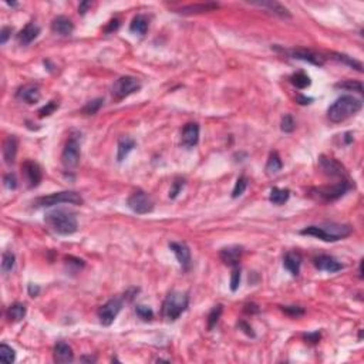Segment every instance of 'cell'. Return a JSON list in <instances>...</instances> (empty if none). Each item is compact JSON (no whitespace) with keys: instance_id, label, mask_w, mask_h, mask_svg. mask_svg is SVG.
Masks as SVG:
<instances>
[{"instance_id":"cell-42","label":"cell","mask_w":364,"mask_h":364,"mask_svg":"<svg viewBox=\"0 0 364 364\" xmlns=\"http://www.w3.org/2000/svg\"><path fill=\"white\" fill-rule=\"evenodd\" d=\"M296 124H294V120L291 114H286L282 118V122H280V128L283 132H291L294 130Z\"/></svg>"},{"instance_id":"cell-31","label":"cell","mask_w":364,"mask_h":364,"mask_svg":"<svg viewBox=\"0 0 364 364\" xmlns=\"http://www.w3.org/2000/svg\"><path fill=\"white\" fill-rule=\"evenodd\" d=\"M15 265H16V256L15 253H12V252H4L3 253V256H1V270H3V273H10L13 269H15Z\"/></svg>"},{"instance_id":"cell-51","label":"cell","mask_w":364,"mask_h":364,"mask_svg":"<svg viewBox=\"0 0 364 364\" xmlns=\"http://www.w3.org/2000/svg\"><path fill=\"white\" fill-rule=\"evenodd\" d=\"M310 101H313V98H309V97H305V96L297 97V102H300V104H310Z\"/></svg>"},{"instance_id":"cell-29","label":"cell","mask_w":364,"mask_h":364,"mask_svg":"<svg viewBox=\"0 0 364 364\" xmlns=\"http://www.w3.org/2000/svg\"><path fill=\"white\" fill-rule=\"evenodd\" d=\"M291 196V191L289 190H282V188H272L270 190V195H269V201L273 205H283L285 202H288Z\"/></svg>"},{"instance_id":"cell-44","label":"cell","mask_w":364,"mask_h":364,"mask_svg":"<svg viewBox=\"0 0 364 364\" xmlns=\"http://www.w3.org/2000/svg\"><path fill=\"white\" fill-rule=\"evenodd\" d=\"M282 310L289 315L291 317H299V316H303L305 315V309L300 306H283Z\"/></svg>"},{"instance_id":"cell-48","label":"cell","mask_w":364,"mask_h":364,"mask_svg":"<svg viewBox=\"0 0 364 364\" xmlns=\"http://www.w3.org/2000/svg\"><path fill=\"white\" fill-rule=\"evenodd\" d=\"M10 34H12V29H10V27H3L1 31H0V43L1 44L6 43V42L9 40Z\"/></svg>"},{"instance_id":"cell-35","label":"cell","mask_w":364,"mask_h":364,"mask_svg":"<svg viewBox=\"0 0 364 364\" xmlns=\"http://www.w3.org/2000/svg\"><path fill=\"white\" fill-rule=\"evenodd\" d=\"M222 310H223L222 305H217V306L212 307V310L209 312V315H208V329H209V330H212V329L217 326L219 317H220V315H222Z\"/></svg>"},{"instance_id":"cell-3","label":"cell","mask_w":364,"mask_h":364,"mask_svg":"<svg viewBox=\"0 0 364 364\" xmlns=\"http://www.w3.org/2000/svg\"><path fill=\"white\" fill-rule=\"evenodd\" d=\"M44 220L50 226V229L58 235H73L78 229L75 215L73 212H69L64 209H56V211L49 212Z\"/></svg>"},{"instance_id":"cell-39","label":"cell","mask_w":364,"mask_h":364,"mask_svg":"<svg viewBox=\"0 0 364 364\" xmlns=\"http://www.w3.org/2000/svg\"><path fill=\"white\" fill-rule=\"evenodd\" d=\"M135 313L140 319H143L144 321H151L154 319V312L152 309L148 306H144V305H138L135 307Z\"/></svg>"},{"instance_id":"cell-17","label":"cell","mask_w":364,"mask_h":364,"mask_svg":"<svg viewBox=\"0 0 364 364\" xmlns=\"http://www.w3.org/2000/svg\"><path fill=\"white\" fill-rule=\"evenodd\" d=\"M17 98L22 100V101L27 102V104H36V102L40 101V88L36 84H26L23 87H20L16 93Z\"/></svg>"},{"instance_id":"cell-6","label":"cell","mask_w":364,"mask_h":364,"mask_svg":"<svg viewBox=\"0 0 364 364\" xmlns=\"http://www.w3.org/2000/svg\"><path fill=\"white\" fill-rule=\"evenodd\" d=\"M140 90H141V83L137 77L122 75L118 80H116V83L113 84L111 93H113V97L116 100H122V98H127L128 96H131Z\"/></svg>"},{"instance_id":"cell-46","label":"cell","mask_w":364,"mask_h":364,"mask_svg":"<svg viewBox=\"0 0 364 364\" xmlns=\"http://www.w3.org/2000/svg\"><path fill=\"white\" fill-rule=\"evenodd\" d=\"M238 327H239L241 330H243V332H245L248 336H250V337H255V336H256L255 335V332H253V329L249 326L246 321H243V320L239 321V323H238Z\"/></svg>"},{"instance_id":"cell-38","label":"cell","mask_w":364,"mask_h":364,"mask_svg":"<svg viewBox=\"0 0 364 364\" xmlns=\"http://www.w3.org/2000/svg\"><path fill=\"white\" fill-rule=\"evenodd\" d=\"M248 188V178L246 176H239L236 184H235V188L232 191V198H239L241 195H243V192Z\"/></svg>"},{"instance_id":"cell-13","label":"cell","mask_w":364,"mask_h":364,"mask_svg":"<svg viewBox=\"0 0 364 364\" xmlns=\"http://www.w3.org/2000/svg\"><path fill=\"white\" fill-rule=\"evenodd\" d=\"M199 141V125L196 122H188L181 132V144L187 148H192Z\"/></svg>"},{"instance_id":"cell-28","label":"cell","mask_w":364,"mask_h":364,"mask_svg":"<svg viewBox=\"0 0 364 364\" xmlns=\"http://www.w3.org/2000/svg\"><path fill=\"white\" fill-rule=\"evenodd\" d=\"M26 312H27V309H26V306L23 303H15V305H12V306L7 309L6 315H7V319L9 320L16 323V321H20L24 319Z\"/></svg>"},{"instance_id":"cell-11","label":"cell","mask_w":364,"mask_h":364,"mask_svg":"<svg viewBox=\"0 0 364 364\" xmlns=\"http://www.w3.org/2000/svg\"><path fill=\"white\" fill-rule=\"evenodd\" d=\"M22 171H23L24 179H26L30 188H36L40 185V182L43 179V174H42V168L37 162L26 160L22 164Z\"/></svg>"},{"instance_id":"cell-26","label":"cell","mask_w":364,"mask_h":364,"mask_svg":"<svg viewBox=\"0 0 364 364\" xmlns=\"http://www.w3.org/2000/svg\"><path fill=\"white\" fill-rule=\"evenodd\" d=\"M137 143L130 138V137H121L118 140V146H117V161L118 162H122L128 157V154L131 152L132 149L135 148Z\"/></svg>"},{"instance_id":"cell-27","label":"cell","mask_w":364,"mask_h":364,"mask_svg":"<svg viewBox=\"0 0 364 364\" xmlns=\"http://www.w3.org/2000/svg\"><path fill=\"white\" fill-rule=\"evenodd\" d=\"M148 26H149L148 17L144 15H137L132 19L131 24H130V30H131V33H134V34L144 36L146 31H148Z\"/></svg>"},{"instance_id":"cell-36","label":"cell","mask_w":364,"mask_h":364,"mask_svg":"<svg viewBox=\"0 0 364 364\" xmlns=\"http://www.w3.org/2000/svg\"><path fill=\"white\" fill-rule=\"evenodd\" d=\"M102 102H104L102 98H96V100L88 101L87 104L83 107V114H86V116H93V114L98 113L100 108L102 107Z\"/></svg>"},{"instance_id":"cell-54","label":"cell","mask_w":364,"mask_h":364,"mask_svg":"<svg viewBox=\"0 0 364 364\" xmlns=\"http://www.w3.org/2000/svg\"><path fill=\"white\" fill-rule=\"evenodd\" d=\"M359 276L360 279L363 277V262H360V266H359Z\"/></svg>"},{"instance_id":"cell-1","label":"cell","mask_w":364,"mask_h":364,"mask_svg":"<svg viewBox=\"0 0 364 364\" xmlns=\"http://www.w3.org/2000/svg\"><path fill=\"white\" fill-rule=\"evenodd\" d=\"M353 232L350 225H344V223H323V225H310L306 226L305 229H302L300 233L302 235H309V236H315L319 238L324 242H337L340 239H344L350 236Z\"/></svg>"},{"instance_id":"cell-4","label":"cell","mask_w":364,"mask_h":364,"mask_svg":"<svg viewBox=\"0 0 364 364\" xmlns=\"http://www.w3.org/2000/svg\"><path fill=\"white\" fill-rule=\"evenodd\" d=\"M190 305V297L182 291H171L162 303V316L168 321H175Z\"/></svg>"},{"instance_id":"cell-55","label":"cell","mask_w":364,"mask_h":364,"mask_svg":"<svg viewBox=\"0 0 364 364\" xmlns=\"http://www.w3.org/2000/svg\"><path fill=\"white\" fill-rule=\"evenodd\" d=\"M81 360H83V362H96V359H94V357H83Z\"/></svg>"},{"instance_id":"cell-18","label":"cell","mask_w":364,"mask_h":364,"mask_svg":"<svg viewBox=\"0 0 364 364\" xmlns=\"http://www.w3.org/2000/svg\"><path fill=\"white\" fill-rule=\"evenodd\" d=\"M242 252H243V249L241 246H228V248L220 249L219 258H220L222 262L228 265V266H232V267L233 266H239Z\"/></svg>"},{"instance_id":"cell-50","label":"cell","mask_w":364,"mask_h":364,"mask_svg":"<svg viewBox=\"0 0 364 364\" xmlns=\"http://www.w3.org/2000/svg\"><path fill=\"white\" fill-rule=\"evenodd\" d=\"M90 7H91V1H83V3H80V6H78V13H80V15H86V12H87Z\"/></svg>"},{"instance_id":"cell-52","label":"cell","mask_w":364,"mask_h":364,"mask_svg":"<svg viewBox=\"0 0 364 364\" xmlns=\"http://www.w3.org/2000/svg\"><path fill=\"white\" fill-rule=\"evenodd\" d=\"M39 291H40V289H39L37 286H33V285H29V293H30V294H31V296H33V297L39 294Z\"/></svg>"},{"instance_id":"cell-40","label":"cell","mask_w":364,"mask_h":364,"mask_svg":"<svg viewBox=\"0 0 364 364\" xmlns=\"http://www.w3.org/2000/svg\"><path fill=\"white\" fill-rule=\"evenodd\" d=\"M241 285V267L233 266L232 273H231V291H236Z\"/></svg>"},{"instance_id":"cell-9","label":"cell","mask_w":364,"mask_h":364,"mask_svg":"<svg viewBox=\"0 0 364 364\" xmlns=\"http://www.w3.org/2000/svg\"><path fill=\"white\" fill-rule=\"evenodd\" d=\"M127 205L134 214H138V215H146V214L152 212V209H154L152 198L141 190L132 192L128 201H127Z\"/></svg>"},{"instance_id":"cell-45","label":"cell","mask_w":364,"mask_h":364,"mask_svg":"<svg viewBox=\"0 0 364 364\" xmlns=\"http://www.w3.org/2000/svg\"><path fill=\"white\" fill-rule=\"evenodd\" d=\"M3 184L7 190H16L17 188V178L13 172H9L3 176Z\"/></svg>"},{"instance_id":"cell-8","label":"cell","mask_w":364,"mask_h":364,"mask_svg":"<svg viewBox=\"0 0 364 364\" xmlns=\"http://www.w3.org/2000/svg\"><path fill=\"white\" fill-rule=\"evenodd\" d=\"M351 188V184H350L347 179H341L340 182H337L332 187H321V188H315L312 190V192H315V195L324 201V202H333L340 199L347 191Z\"/></svg>"},{"instance_id":"cell-24","label":"cell","mask_w":364,"mask_h":364,"mask_svg":"<svg viewBox=\"0 0 364 364\" xmlns=\"http://www.w3.org/2000/svg\"><path fill=\"white\" fill-rule=\"evenodd\" d=\"M250 4L259 6V7H265V9L270 10V13H275V15L282 17V19H291V12L283 4H280L277 1H272V0L270 1H252Z\"/></svg>"},{"instance_id":"cell-21","label":"cell","mask_w":364,"mask_h":364,"mask_svg":"<svg viewBox=\"0 0 364 364\" xmlns=\"http://www.w3.org/2000/svg\"><path fill=\"white\" fill-rule=\"evenodd\" d=\"M51 30L56 34H60V36H70L73 33L74 24L69 17H66V16H57L51 22Z\"/></svg>"},{"instance_id":"cell-41","label":"cell","mask_w":364,"mask_h":364,"mask_svg":"<svg viewBox=\"0 0 364 364\" xmlns=\"http://www.w3.org/2000/svg\"><path fill=\"white\" fill-rule=\"evenodd\" d=\"M184 185H185V179H184V178H176L174 182H172V188L170 191V198H171V199H175V198L181 194V191L184 188Z\"/></svg>"},{"instance_id":"cell-22","label":"cell","mask_w":364,"mask_h":364,"mask_svg":"<svg viewBox=\"0 0 364 364\" xmlns=\"http://www.w3.org/2000/svg\"><path fill=\"white\" fill-rule=\"evenodd\" d=\"M40 34V27L36 23H29L20 33L17 34V40L22 46H29L31 42H34Z\"/></svg>"},{"instance_id":"cell-33","label":"cell","mask_w":364,"mask_h":364,"mask_svg":"<svg viewBox=\"0 0 364 364\" xmlns=\"http://www.w3.org/2000/svg\"><path fill=\"white\" fill-rule=\"evenodd\" d=\"M335 56L336 60H339V61H341V63H344V64H347L350 66L351 69H354V70H357V72H363V64L360 63V61H357L356 58L350 57V56H346V54H340V53H335L333 54Z\"/></svg>"},{"instance_id":"cell-12","label":"cell","mask_w":364,"mask_h":364,"mask_svg":"<svg viewBox=\"0 0 364 364\" xmlns=\"http://www.w3.org/2000/svg\"><path fill=\"white\" fill-rule=\"evenodd\" d=\"M319 167L320 170L329 176H340L344 178L346 176V170L344 167L335 158L326 157V155H320L319 158Z\"/></svg>"},{"instance_id":"cell-37","label":"cell","mask_w":364,"mask_h":364,"mask_svg":"<svg viewBox=\"0 0 364 364\" xmlns=\"http://www.w3.org/2000/svg\"><path fill=\"white\" fill-rule=\"evenodd\" d=\"M336 88H341V90H347V91H357V93H363V84L360 81H354V80H346L341 83H337Z\"/></svg>"},{"instance_id":"cell-49","label":"cell","mask_w":364,"mask_h":364,"mask_svg":"<svg viewBox=\"0 0 364 364\" xmlns=\"http://www.w3.org/2000/svg\"><path fill=\"white\" fill-rule=\"evenodd\" d=\"M118 27H120V20H118V19H113V20L108 23V26L104 29V31H105V33H113V31H116Z\"/></svg>"},{"instance_id":"cell-25","label":"cell","mask_w":364,"mask_h":364,"mask_svg":"<svg viewBox=\"0 0 364 364\" xmlns=\"http://www.w3.org/2000/svg\"><path fill=\"white\" fill-rule=\"evenodd\" d=\"M16 155H17V138L15 135H9L3 144V160L7 165H12L16 160Z\"/></svg>"},{"instance_id":"cell-30","label":"cell","mask_w":364,"mask_h":364,"mask_svg":"<svg viewBox=\"0 0 364 364\" xmlns=\"http://www.w3.org/2000/svg\"><path fill=\"white\" fill-rule=\"evenodd\" d=\"M282 167H283V164H282V160H280L279 154L277 152H272L269 155L267 164H266V172L269 175L277 174L282 170Z\"/></svg>"},{"instance_id":"cell-34","label":"cell","mask_w":364,"mask_h":364,"mask_svg":"<svg viewBox=\"0 0 364 364\" xmlns=\"http://www.w3.org/2000/svg\"><path fill=\"white\" fill-rule=\"evenodd\" d=\"M0 360L3 363H13L16 360V351L10 346L1 343L0 344Z\"/></svg>"},{"instance_id":"cell-15","label":"cell","mask_w":364,"mask_h":364,"mask_svg":"<svg viewBox=\"0 0 364 364\" xmlns=\"http://www.w3.org/2000/svg\"><path fill=\"white\" fill-rule=\"evenodd\" d=\"M289 56L291 58H297V60H303L307 61L313 66H319L321 67L324 64V58L321 57L320 54L312 51V50H307V49H293L291 51H288Z\"/></svg>"},{"instance_id":"cell-47","label":"cell","mask_w":364,"mask_h":364,"mask_svg":"<svg viewBox=\"0 0 364 364\" xmlns=\"http://www.w3.org/2000/svg\"><path fill=\"white\" fill-rule=\"evenodd\" d=\"M303 339L306 340V343H312V344H316L319 340H320V333L319 332H315V333H309V335L303 336Z\"/></svg>"},{"instance_id":"cell-32","label":"cell","mask_w":364,"mask_h":364,"mask_svg":"<svg viewBox=\"0 0 364 364\" xmlns=\"http://www.w3.org/2000/svg\"><path fill=\"white\" fill-rule=\"evenodd\" d=\"M291 83L294 86V87L300 88V90L307 88L310 84H312L310 77L305 73H296V74H293V75H291Z\"/></svg>"},{"instance_id":"cell-53","label":"cell","mask_w":364,"mask_h":364,"mask_svg":"<svg viewBox=\"0 0 364 364\" xmlns=\"http://www.w3.org/2000/svg\"><path fill=\"white\" fill-rule=\"evenodd\" d=\"M353 134L351 132H347L346 134V137H344V141H346V144H350V143H353V137H351Z\"/></svg>"},{"instance_id":"cell-23","label":"cell","mask_w":364,"mask_h":364,"mask_svg":"<svg viewBox=\"0 0 364 364\" xmlns=\"http://www.w3.org/2000/svg\"><path fill=\"white\" fill-rule=\"evenodd\" d=\"M219 7L218 3H195V4H188L182 6L178 9L179 13L182 15H194V13H206V12H214Z\"/></svg>"},{"instance_id":"cell-5","label":"cell","mask_w":364,"mask_h":364,"mask_svg":"<svg viewBox=\"0 0 364 364\" xmlns=\"http://www.w3.org/2000/svg\"><path fill=\"white\" fill-rule=\"evenodd\" d=\"M84 202L83 196L75 192V191H61V192H56L47 196H40L37 198L33 205L36 208H49V206H54V205L60 204H70V205H81Z\"/></svg>"},{"instance_id":"cell-2","label":"cell","mask_w":364,"mask_h":364,"mask_svg":"<svg viewBox=\"0 0 364 364\" xmlns=\"http://www.w3.org/2000/svg\"><path fill=\"white\" fill-rule=\"evenodd\" d=\"M363 107V101L354 96H341L337 98L327 110V118L333 122L339 124L346 121L351 116L357 114Z\"/></svg>"},{"instance_id":"cell-43","label":"cell","mask_w":364,"mask_h":364,"mask_svg":"<svg viewBox=\"0 0 364 364\" xmlns=\"http://www.w3.org/2000/svg\"><path fill=\"white\" fill-rule=\"evenodd\" d=\"M58 108V104L56 101H50L47 102L44 107H42L40 110H39V116L40 117H49L51 116L56 110Z\"/></svg>"},{"instance_id":"cell-20","label":"cell","mask_w":364,"mask_h":364,"mask_svg":"<svg viewBox=\"0 0 364 364\" xmlns=\"http://www.w3.org/2000/svg\"><path fill=\"white\" fill-rule=\"evenodd\" d=\"M53 359L56 363H72L74 360L73 349L67 343L58 341L53 350Z\"/></svg>"},{"instance_id":"cell-10","label":"cell","mask_w":364,"mask_h":364,"mask_svg":"<svg viewBox=\"0 0 364 364\" xmlns=\"http://www.w3.org/2000/svg\"><path fill=\"white\" fill-rule=\"evenodd\" d=\"M122 309V300L121 299H110L105 305H102L98 309V319L102 326H111L116 317L118 316V313L121 312Z\"/></svg>"},{"instance_id":"cell-16","label":"cell","mask_w":364,"mask_h":364,"mask_svg":"<svg viewBox=\"0 0 364 364\" xmlns=\"http://www.w3.org/2000/svg\"><path fill=\"white\" fill-rule=\"evenodd\" d=\"M170 249L174 252L176 261L184 269H190L191 266V250L187 243L184 242H171Z\"/></svg>"},{"instance_id":"cell-14","label":"cell","mask_w":364,"mask_h":364,"mask_svg":"<svg viewBox=\"0 0 364 364\" xmlns=\"http://www.w3.org/2000/svg\"><path fill=\"white\" fill-rule=\"evenodd\" d=\"M315 266L319 270L327 272V273H336V272H340L341 269H344V266L341 263L336 261L333 256H329V255L316 256L315 258Z\"/></svg>"},{"instance_id":"cell-7","label":"cell","mask_w":364,"mask_h":364,"mask_svg":"<svg viewBox=\"0 0 364 364\" xmlns=\"http://www.w3.org/2000/svg\"><path fill=\"white\" fill-rule=\"evenodd\" d=\"M80 135H70L66 146L63 148L61 152V162L64 165L66 170H74L78 162H80V157H81V151H80Z\"/></svg>"},{"instance_id":"cell-19","label":"cell","mask_w":364,"mask_h":364,"mask_svg":"<svg viewBox=\"0 0 364 364\" xmlns=\"http://www.w3.org/2000/svg\"><path fill=\"white\" fill-rule=\"evenodd\" d=\"M283 266L285 269L291 273V276H297L300 273V266H302V255L299 252H288L283 258Z\"/></svg>"}]
</instances>
